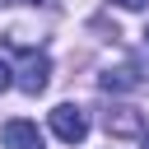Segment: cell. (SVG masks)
<instances>
[{"label": "cell", "mask_w": 149, "mask_h": 149, "mask_svg": "<svg viewBox=\"0 0 149 149\" xmlns=\"http://www.w3.org/2000/svg\"><path fill=\"white\" fill-rule=\"evenodd\" d=\"M51 130H56V140L79 144V140L88 135V112L74 107V102H61V107H51Z\"/></svg>", "instance_id": "1"}, {"label": "cell", "mask_w": 149, "mask_h": 149, "mask_svg": "<svg viewBox=\"0 0 149 149\" xmlns=\"http://www.w3.org/2000/svg\"><path fill=\"white\" fill-rule=\"evenodd\" d=\"M51 79V61L42 51H19V88L23 93H42Z\"/></svg>", "instance_id": "2"}, {"label": "cell", "mask_w": 149, "mask_h": 149, "mask_svg": "<svg viewBox=\"0 0 149 149\" xmlns=\"http://www.w3.org/2000/svg\"><path fill=\"white\" fill-rule=\"evenodd\" d=\"M0 140H5V149H42V130L33 121H9L0 130Z\"/></svg>", "instance_id": "3"}, {"label": "cell", "mask_w": 149, "mask_h": 149, "mask_svg": "<svg viewBox=\"0 0 149 149\" xmlns=\"http://www.w3.org/2000/svg\"><path fill=\"white\" fill-rule=\"evenodd\" d=\"M107 130L112 135H144V121H140L135 107H112L107 112Z\"/></svg>", "instance_id": "4"}, {"label": "cell", "mask_w": 149, "mask_h": 149, "mask_svg": "<svg viewBox=\"0 0 149 149\" xmlns=\"http://www.w3.org/2000/svg\"><path fill=\"white\" fill-rule=\"evenodd\" d=\"M98 84H102V88H112V93H116V88H135V84H140V70H135V65H121V70L98 74Z\"/></svg>", "instance_id": "5"}, {"label": "cell", "mask_w": 149, "mask_h": 149, "mask_svg": "<svg viewBox=\"0 0 149 149\" xmlns=\"http://www.w3.org/2000/svg\"><path fill=\"white\" fill-rule=\"evenodd\" d=\"M9 84H14V79H9V65H5V61H0V93H5V88H9Z\"/></svg>", "instance_id": "6"}, {"label": "cell", "mask_w": 149, "mask_h": 149, "mask_svg": "<svg viewBox=\"0 0 149 149\" xmlns=\"http://www.w3.org/2000/svg\"><path fill=\"white\" fill-rule=\"evenodd\" d=\"M116 5H121V9H144L149 0H116Z\"/></svg>", "instance_id": "7"}, {"label": "cell", "mask_w": 149, "mask_h": 149, "mask_svg": "<svg viewBox=\"0 0 149 149\" xmlns=\"http://www.w3.org/2000/svg\"><path fill=\"white\" fill-rule=\"evenodd\" d=\"M140 149H149V130H144V135H140Z\"/></svg>", "instance_id": "8"}, {"label": "cell", "mask_w": 149, "mask_h": 149, "mask_svg": "<svg viewBox=\"0 0 149 149\" xmlns=\"http://www.w3.org/2000/svg\"><path fill=\"white\" fill-rule=\"evenodd\" d=\"M144 37H149V33H144Z\"/></svg>", "instance_id": "9"}]
</instances>
